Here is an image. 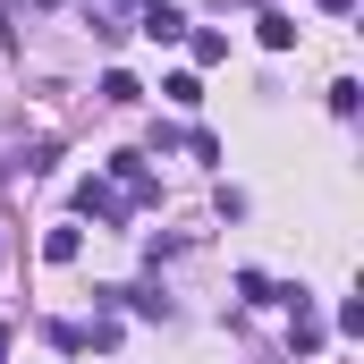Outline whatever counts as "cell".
<instances>
[{
    "instance_id": "cell-1",
    "label": "cell",
    "mask_w": 364,
    "mask_h": 364,
    "mask_svg": "<svg viewBox=\"0 0 364 364\" xmlns=\"http://www.w3.org/2000/svg\"><path fill=\"white\" fill-rule=\"evenodd\" d=\"M119 305H127V314H144V322H170V314H178L161 288H119Z\"/></svg>"
},
{
    "instance_id": "cell-2",
    "label": "cell",
    "mask_w": 364,
    "mask_h": 364,
    "mask_svg": "<svg viewBox=\"0 0 364 364\" xmlns=\"http://www.w3.org/2000/svg\"><path fill=\"white\" fill-rule=\"evenodd\" d=\"M77 212H93V220H127V203H119V195H110V186H77Z\"/></svg>"
},
{
    "instance_id": "cell-3",
    "label": "cell",
    "mask_w": 364,
    "mask_h": 364,
    "mask_svg": "<svg viewBox=\"0 0 364 364\" xmlns=\"http://www.w3.org/2000/svg\"><path fill=\"white\" fill-rule=\"evenodd\" d=\"M288 305H296V322H288V339H296V356H305V348H322V322H314V305H305V288H296Z\"/></svg>"
},
{
    "instance_id": "cell-4",
    "label": "cell",
    "mask_w": 364,
    "mask_h": 364,
    "mask_svg": "<svg viewBox=\"0 0 364 364\" xmlns=\"http://www.w3.org/2000/svg\"><path fill=\"white\" fill-rule=\"evenodd\" d=\"M144 34H153V43H178V34H186V17L170 9V0H153V9H144Z\"/></svg>"
},
{
    "instance_id": "cell-5",
    "label": "cell",
    "mask_w": 364,
    "mask_h": 364,
    "mask_svg": "<svg viewBox=\"0 0 364 364\" xmlns=\"http://www.w3.org/2000/svg\"><path fill=\"white\" fill-rule=\"evenodd\" d=\"M110 178L136 186V195H153V178H144V153H110Z\"/></svg>"
},
{
    "instance_id": "cell-6",
    "label": "cell",
    "mask_w": 364,
    "mask_h": 364,
    "mask_svg": "<svg viewBox=\"0 0 364 364\" xmlns=\"http://www.w3.org/2000/svg\"><path fill=\"white\" fill-rule=\"evenodd\" d=\"M255 34H263V51H288V43H296V26H288L279 9H263V17H255Z\"/></svg>"
},
{
    "instance_id": "cell-7",
    "label": "cell",
    "mask_w": 364,
    "mask_h": 364,
    "mask_svg": "<svg viewBox=\"0 0 364 364\" xmlns=\"http://www.w3.org/2000/svg\"><path fill=\"white\" fill-rule=\"evenodd\" d=\"M102 102H110V110H127V102H144V85H136L127 68H110V77H102Z\"/></svg>"
},
{
    "instance_id": "cell-8",
    "label": "cell",
    "mask_w": 364,
    "mask_h": 364,
    "mask_svg": "<svg viewBox=\"0 0 364 364\" xmlns=\"http://www.w3.org/2000/svg\"><path fill=\"white\" fill-rule=\"evenodd\" d=\"M77 246H85L77 229H51V237H43V263H77Z\"/></svg>"
},
{
    "instance_id": "cell-9",
    "label": "cell",
    "mask_w": 364,
    "mask_h": 364,
    "mask_svg": "<svg viewBox=\"0 0 364 364\" xmlns=\"http://www.w3.org/2000/svg\"><path fill=\"white\" fill-rule=\"evenodd\" d=\"M356 102H364L356 77H339V85H331V110H339V119H356Z\"/></svg>"
},
{
    "instance_id": "cell-10",
    "label": "cell",
    "mask_w": 364,
    "mask_h": 364,
    "mask_svg": "<svg viewBox=\"0 0 364 364\" xmlns=\"http://www.w3.org/2000/svg\"><path fill=\"white\" fill-rule=\"evenodd\" d=\"M322 9H331V17H348V9H356V0H322Z\"/></svg>"
},
{
    "instance_id": "cell-11",
    "label": "cell",
    "mask_w": 364,
    "mask_h": 364,
    "mask_svg": "<svg viewBox=\"0 0 364 364\" xmlns=\"http://www.w3.org/2000/svg\"><path fill=\"white\" fill-rule=\"evenodd\" d=\"M0 356H9V331H0Z\"/></svg>"
},
{
    "instance_id": "cell-12",
    "label": "cell",
    "mask_w": 364,
    "mask_h": 364,
    "mask_svg": "<svg viewBox=\"0 0 364 364\" xmlns=\"http://www.w3.org/2000/svg\"><path fill=\"white\" fill-rule=\"evenodd\" d=\"M220 9H229V0H220Z\"/></svg>"
}]
</instances>
